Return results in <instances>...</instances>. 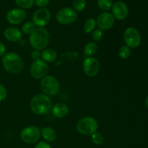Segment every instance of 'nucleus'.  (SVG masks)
Listing matches in <instances>:
<instances>
[{
	"label": "nucleus",
	"mask_w": 148,
	"mask_h": 148,
	"mask_svg": "<svg viewBox=\"0 0 148 148\" xmlns=\"http://www.w3.org/2000/svg\"><path fill=\"white\" fill-rule=\"evenodd\" d=\"M52 101L45 94H38L31 99L30 108L32 112L36 115H46L51 111Z\"/></svg>",
	"instance_id": "f257e3e1"
},
{
	"label": "nucleus",
	"mask_w": 148,
	"mask_h": 148,
	"mask_svg": "<svg viewBox=\"0 0 148 148\" xmlns=\"http://www.w3.org/2000/svg\"><path fill=\"white\" fill-rule=\"evenodd\" d=\"M3 67L7 72L12 75L20 73L24 68V62L21 56L14 52L5 53L1 59Z\"/></svg>",
	"instance_id": "f03ea898"
},
{
	"label": "nucleus",
	"mask_w": 148,
	"mask_h": 148,
	"mask_svg": "<svg viewBox=\"0 0 148 148\" xmlns=\"http://www.w3.org/2000/svg\"><path fill=\"white\" fill-rule=\"evenodd\" d=\"M30 44L34 50H44L50 42V35L48 30L43 27H36L30 35Z\"/></svg>",
	"instance_id": "7ed1b4c3"
},
{
	"label": "nucleus",
	"mask_w": 148,
	"mask_h": 148,
	"mask_svg": "<svg viewBox=\"0 0 148 148\" xmlns=\"http://www.w3.org/2000/svg\"><path fill=\"white\" fill-rule=\"evenodd\" d=\"M76 129L77 131L82 135L91 136L98 130V124L93 117L85 116L77 121Z\"/></svg>",
	"instance_id": "20e7f679"
},
{
	"label": "nucleus",
	"mask_w": 148,
	"mask_h": 148,
	"mask_svg": "<svg viewBox=\"0 0 148 148\" xmlns=\"http://www.w3.org/2000/svg\"><path fill=\"white\" fill-rule=\"evenodd\" d=\"M40 88L43 94L48 96H54L59 93L60 90V84L55 77L52 75H46L41 79Z\"/></svg>",
	"instance_id": "39448f33"
},
{
	"label": "nucleus",
	"mask_w": 148,
	"mask_h": 148,
	"mask_svg": "<svg viewBox=\"0 0 148 148\" xmlns=\"http://www.w3.org/2000/svg\"><path fill=\"white\" fill-rule=\"evenodd\" d=\"M22 141L27 144H34L38 142L40 137V130L36 126H29L23 129L20 132Z\"/></svg>",
	"instance_id": "423d86ee"
},
{
	"label": "nucleus",
	"mask_w": 148,
	"mask_h": 148,
	"mask_svg": "<svg viewBox=\"0 0 148 148\" xmlns=\"http://www.w3.org/2000/svg\"><path fill=\"white\" fill-rule=\"evenodd\" d=\"M124 39L126 45L131 49H135L141 44V35L135 27H130L126 29L124 33Z\"/></svg>",
	"instance_id": "0eeeda50"
},
{
	"label": "nucleus",
	"mask_w": 148,
	"mask_h": 148,
	"mask_svg": "<svg viewBox=\"0 0 148 148\" xmlns=\"http://www.w3.org/2000/svg\"><path fill=\"white\" fill-rule=\"evenodd\" d=\"M56 20L61 25H71L77 19V12L69 7L61 9L56 13Z\"/></svg>",
	"instance_id": "6e6552de"
},
{
	"label": "nucleus",
	"mask_w": 148,
	"mask_h": 148,
	"mask_svg": "<svg viewBox=\"0 0 148 148\" xmlns=\"http://www.w3.org/2000/svg\"><path fill=\"white\" fill-rule=\"evenodd\" d=\"M49 72V65L42 59L33 61L30 67V74L36 79H41L47 75Z\"/></svg>",
	"instance_id": "1a4fd4ad"
},
{
	"label": "nucleus",
	"mask_w": 148,
	"mask_h": 148,
	"mask_svg": "<svg viewBox=\"0 0 148 148\" xmlns=\"http://www.w3.org/2000/svg\"><path fill=\"white\" fill-rule=\"evenodd\" d=\"M100 62L95 58L92 56H88L85 58L82 64L83 72L87 76L92 77L96 76L100 71Z\"/></svg>",
	"instance_id": "9d476101"
},
{
	"label": "nucleus",
	"mask_w": 148,
	"mask_h": 148,
	"mask_svg": "<svg viewBox=\"0 0 148 148\" xmlns=\"http://www.w3.org/2000/svg\"><path fill=\"white\" fill-rule=\"evenodd\" d=\"M50 20L51 12L46 8H40L37 10L32 17V22L38 27H43L47 25Z\"/></svg>",
	"instance_id": "9b49d317"
},
{
	"label": "nucleus",
	"mask_w": 148,
	"mask_h": 148,
	"mask_svg": "<svg viewBox=\"0 0 148 148\" xmlns=\"http://www.w3.org/2000/svg\"><path fill=\"white\" fill-rule=\"evenodd\" d=\"M25 11L20 8H14L9 10L6 15V19L12 25H19L23 23L26 18Z\"/></svg>",
	"instance_id": "f8f14e48"
},
{
	"label": "nucleus",
	"mask_w": 148,
	"mask_h": 148,
	"mask_svg": "<svg viewBox=\"0 0 148 148\" xmlns=\"http://www.w3.org/2000/svg\"><path fill=\"white\" fill-rule=\"evenodd\" d=\"M112 15L114 19L118 20H124L127 17L129 14V8L125 2L121 1H116L111 7Z\"/></svg>",
	"instance_id": "ddd939ff"
},
{
	"label": "nucleus",
	"mask_w": 148,
	"mask_h": 148,
	"mask_svg": "<svg viewBox=\"0 0 148 148\" xmlns=\"http://www.w3.org/2000/svg\"><path fill=\"white\" fill-rule=\"evenodd\" d=\"M114 21H115V19L112 14L108 12H105L98 16L96 25H98V28L101 30H107L113 27L114 25Z\"/></svg>",
	"instance_id": "4468645a"
},
{
	"label": "nucleus",
	"mask_w": 148,
	"mask_h": 148,
	"mask_svg": "<svg viewBox=\"0 0 148 148\" xmlns=\"http://www.w3.org/2000/svg\"><path fill=\"white\" fill-rule=\"evenodd\" d=\"M4 36L9 41L18 42L23 38V34L20 29L14 27H9L4 30Z\"/></svg>",
	"instance_id": "2eb2a0df"
},
{
	"label": "nucleus",
	"mask_w": 148,
	"mask_h": 148,
	"mask_svg": "<svg viewBox=\"0 0 148 148\" xmlns=\"http://www.w3.org/2000/svg\"><path fill=\"white\" fill-rule=\"evenodd\" d=\"M69 107L64 103H58L53 106L51 113L56 118H64L69 113Z\"/></svg>",
	"instance_id": "dca6fc26"
},
{
	"label": "nucleus",
	"mask_w": 148,
	"mask_h": 148,
	"mask_svg": "<svg viewBox=\"0 0 148 148\" xmlns=\"http://www.w3.org/2000/svg\"><path fill=\"white\" fill-rule=\"evenodd\" d=\"M40 136L43 138L45 141L53 142L56 139L57 134L56 131L51 127H43L40 130Z\"/></svg>",
	"instance_id": "f3484780"
},
{
	"label": "nucleus",
	"mask_w": 148,
	"mask_h": 148,
	"mask_svg": "<svg viewBox=\"0 0 148 148\" xmlns=\"http://www.w3.org/2000/svg\"><path fill=\"white\" fill-rule=\"evenodd\" d=\"M56 59H57V53L54 49H46L42 51L41 59L46 63L53 62Z\"/></svg>",
	"instance_id": "a211bd4d"
},
{
	"label": "nucleus",
	"mask_w": 148,
	"mask_h": 148,
	"mask_svg": "<svg viewBox=\"0 0 148 148\" xmlns=\"http://www.w3.org/2000/svg\"><path fill=\"white\" fill-rule=\"evenodd\" d=\"M98 51V46L95 42H89L84 48V53L87 56H92Z\"/></svg>",
	"instance_id": "6ab92c4d"
},
{
	"label": "nucleus",
	"mask_w": 148,
	"mask_h": 148,
	"mask_svg": "<svg viewBox=\"0 0 148 148\" xmlns=\"http://www.w3.org/2000/svg\"><path fill=\"white\" fill-rule=\"evenodd\" d=\"M96 27V20L93 18H89L86 20L84 25V31L86 33H90Z\"/></svg>",
	"instance_id": "aec40b11"
},
{
	"label": "nucleus",
	"mask_w": 148,
	"mask_h": 148,
	"mask_svg": "<svg viewBox=\"0 0 148 148\" xmlns=\"http://www.w3.org/2000/svg\"><path fill=\"white\" fill-rule=\"evenodd\" d=\"M98 6L103 11H108L112 7L113 0H98Z\"/></svg>",
	"instance_id": "412c9836"
},
{
	"label": "nucleus",
	"mask_w": 148,
	"mask_h": 148,
	"mask_svg": "<svg viewBox=\"0 0 148 148\" xmlns=\"http://www.w3.org/2000/svg\"><path fill=\"white\" fill-rule=\"evenodd\" d=\"M36 25L33 22H26L22 26V33L25 35H30L36 29Z\"/></svg>",
	"instance_id": "4be33fe9"
},
{
	"label": "nucleus",
	"mask_w": 148,
	"mask_h": 148,
	"mask_svg": "<svg viewBox=\"0 0 148 148\" xmlns=\"http://www.w3.org/2000/svg\"><path fill=\"white\" fill-rule=\"evenodd\" d=\"M15 4L20 9H29L33 7L35 0H14Z\"/></svg>",
	"instance_id": "5701e85b"
},
{
	"label": "nucleus",
	"mask_w": 148,
	"mask_h": 148,
	"mask_svg": "<svg viewBox=\"0 0 148 148\" xmlns=\"http://www.w3.org/2000/svg\"><path fill=\"white\" fill-rule=\"evenodd\" d=\"M132 53V50L131 48H130L129 46H127V45L125 46H123L120 48V49L119 50V56L121 59H128Z\"/></svg>",
	"instance_id": "b1692460"
},
{
	"label": "nucleus",
	"mask_w": 148,
	"mask_h": 148,
	"mask_svg": "<svg viewBox=\"0 0 148 148\" xmlns=\"http://www.w3.org/2000/svg\"><path fill=\"white\" fill-rule=\"evenodd\" d=\"M86 7V0H74L73 8L76 12H82Z\"/></svg>",
	"instance_id": "393cba45"
},
{
	"label": "nucleus",
	"mask_w": 148,
	"mask_h": 148,
	"mask_svg": "<svg viewBox=\"0 0 148 148\" xmlns=\"http://www.w3.org/2000/svg\"><path fill=\"white\" fill-rule=\"evenodd\" d=\"M91 140L96 145H101L103 143L104 138L102 134L96 132L91 135Z\"/></svg>",
	"instance_id": "a878e982"
},
{
	"label": "nucleus",
	"mask_w": 148,
	"mask_h": 148,
	"mask_svg": "<svg viewBox=\"0 0 148 148\" xmlns=\"http://www.w3.org/2000/svg\"><path fill=\"white\" fill-rule=\"evenodd\" d=\"M103 30L101 29H95L92 33V38L94 41H100L103 38Z\"/></svg>",
	"instance_id": "bb28decb"
},
{
	"label": "nucleus",
	"mask_w": 148,
	"mask_h": 148,
	"mask_svg": "<svg viewBox=\"0 0 148 148\" xmlns=\"http://www.w3.org/2000/svg\"><path fill=\"white\" fill-rule=\"evenodd\" d=\"M50 0H35L34 4L40 8H46L49 5Z\"/></svg>",
	"instance_id": "cd10ccee"
},
{
	"label": "nucleus",
	"mask_w": 148,
	"mask_h": 148,
	"mask_svg": "<svg viewBox=\"0 0 148 148\" xmlns=\"http://www.w3.org/2000/svg\"><path fill=\"white\" fill-rule=\"evenodd\" d=\"M7 89L2 84H0V102L5 100V98H7Z\"/></svg>",
	"instance_id": "c85d7f7f"
},
{
	"label": "nucleus",
	"mask_w": 148,
	"mask_h": 148,
	"mask_svg": "<svg viewBox=\"0 0 148 148\" xmlns=\"http://www.w3.org/2000/svg\"><path fill=\"white\" fill-rule=\"evenodd\" d=\"M31 58L34 61L39 60V59H41V53L40 52V51L38 50H33L31 52Z\"/></svg>",
	"instance_id": "c756f323"
},
{
	"label": "nucleus",
	"mask_w": 148,
	"mask_h": 148,
	"mask_svg": "<svg viewBox=\"0 0 148 148\" xmlns=\"http://www.w3.org/2000/svg\"><path fill=\"white\" fill-rule=\"evenodd\" d=\"M35 148H52L51 146L46 142H38Z\"/></svg>",
	"instance_id": "7c9ffc66"
},
{
	"label": "nucleus",
	"mask_w": 148,
	"mask_h": 148,
	"mask_svg": "<svg viewBox=\"0 0 148 148\" xmlns=\"http://www.w3.org/2000/svg\"><path fill=\"white\" fill-rule=\"evenodd\" d=\"M6 53V46L3 43L0 42V57L4 56Z\"/></svg>",
	"instance_id": "2f4dec72"
},
{
	"label": "nucleus",
	"mask_w": 148,
	"mask_h": 148,
	"mask_svg": "<svg viewBox=\"0 0 148 148\" xmlns=\"http://www.w3.org/2000/svg\"><path fill=\"white\" fill-rule=\"evenodd\" d=\"M145 106H146V108L148 109V96L146 98V99H145Z\"/></svg>",
	"instance_id": "473e14b6"
}]
</instances>
